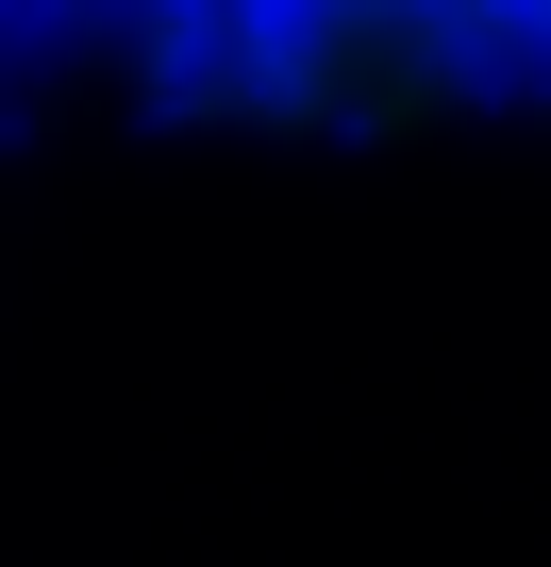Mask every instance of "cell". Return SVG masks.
Wrapping results in <instances>:
<instances>
[{"label":"cell","instance_id":"obj_1","mask_svg":"<svg viewBox=\"0 0 551 567\" xmlns=\"http://www.w3.org/2000/svg\"><path fill=\"white\" fill-rule=\"evenodd\" d=\"M51 51L134 134L217 151H418L551 117V0H51Z\"/></svg>","mask_w":551,"mask_h":567}]
</instances>
